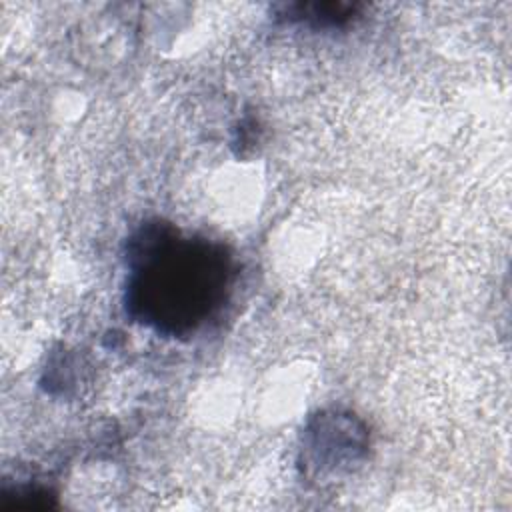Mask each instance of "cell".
Masks as SVG:
<instances>
[{
	"label": "cell",
	"mask_w": 512,
	"mask_h": 512,
	"mask_svg": "<svg viewBox=\"0 0 512 512\" xmlns=\"http://www.w3.org/2000/svg\"><path fill=\"white\" fill-rule=\"evenodd\" d=\"M128 314L164 336H190L226 302L234 260L220 242L182 236L164 222L128 240Z\"/></svg>",
	"instance_id": "1"
},
{
	"label": "cell",
	"mask_w": 512,
	"mask_h": 512,
	"mask_svg": "<svg viewBox=\"0 0 512 512\" xmlns=\"http://www.w3.org/2000/svg\"><path fill=\"white\" fill-rule=\"evenodd\" d=\"M354 4L330 2V4H294L288 6V20H306L314 26H340L356 14Z\"/></svg>",
	"instance_id": "2"
}]
</instances>
